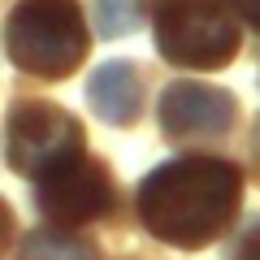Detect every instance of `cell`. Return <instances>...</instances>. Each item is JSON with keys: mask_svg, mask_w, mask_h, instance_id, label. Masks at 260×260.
<instances>
[{"mask_svg": "<svg viewBox=\"0 0 260 260\" xmlns=\"http://www.w3.org/2000/svg\"><path fill=\"white\" fill-rule=\"evenodd\" d=\"M243 204V169L217 156H178L139 182L135 208L152 239L195 251L213 243Z\"/></svg>", "mask_w": 260, "mask_h": 260, "instance_id": "cell-1", "label": "cell"}, {"mask_svg": "<svg viewBox=\"0 0 260 260\" xmlns=\"http://www.w3.org/2000/svg\"><path fill=\"white\" fill-rule=\"evenodd\" d=\"M87 22L74 0H22L5 22V52L35 78H65L87 56Z\"/></svg>", "mask_w": 260, "mask_h": 260, "instance_id": "cell-2", "label": "cell"}, {"mask_svg": "<svg viewBox=\"0 0 260 260\" xmlns=\"http://www.w3.org/2000/svg\"><path fill=\"white\" fill-rule=\"evenodd\" d=\"M156 52L178 70H221L239 52V22L221 0H178L156 18Z\"/></svg>", "mask_w": 260, "mask_h": 260, "instance_id": "cell-3", "label": "cell"}, {"mask_svg": "<svg viewBox=\"0 0 260 260\" xmlns=\"http://www.w3.org/2000/svg\"><path fill=\"white\" fill-rule=\"evenodd\" d=\"M83 121L74 113H65L61 104L48 100H22L9 109L5 121V160L13 174L26 178H44L48 169L65 165V160L83 156Z\"/></svg>", "mask_w": 260, "mask_h": 260, "instance_id": "cell-4", "label": "cell"}, {"mask_svg": "<svg viewBox=\"0 0 260 260\" xmlns=\"http://www.w3.org/2000/svg\"><path fill=\"white\" fill-rule=\"evenodd\" d=\"M35 200L39 213H48L52 225L74 230V225H87L113 208V174L104 160L83 152V156L48 169L44 178H35Z\"/></svg>", "mask_w": 260, "mask_h": 260, "instance_id": "cell-5", "label": "cell"}, {"mask_svg": "<svg viewBox=\"0 0 260 260\" xmlns=\"http://www.w3.org/2000/svg\"><path fill=\"white\" fill-rule=\"evenodd\" d=\"M234 117H239V100H234V91L217 83L178 78L160 91V130L174 143L221 139V135H230Z\"/></svg>", "mask_w": 260, "mask_h": 260, "instance_id": "cell-6", "label": "cell"}, {"mask_svg": "<svg viewBox=\"0 0 260 260\" xmlns=\"http://www.w3.org/2000/svg\"><path fill=\"white\" fill-rule=\"evenodd\" d=\"M87 104L104 126H135L143 109V78L135 61H104L87 78Z\"/></svg>", "mask_w": 260, "mask_h": 260, "instance_id": "cell-7", "label": "cell"}, {"mask_svg": "<svg viewBox=\"0 0 260 260\" xmlns=\"http://www.w3.org/2000/svg\"><path fill=\"white\" fill-rule=\"evenodd\" d=\"M22 260H91V247L65 230H35L22 243Z\"/></svg>", "mask_w": 260, "mask_h": 260, "instance_id": "cell-8", "label": "cell"}, {"mask_svg": "<svg viewBox=\"0 0 260 260\" xmlns=\"http://www.w3.org/2000/svg\"><path fill=\"white\" fill-rule=\"evenodd\" d=\"M139 18H143L139 0H95V30L104 39L130 35V30L139 26Z\"/></svg>", "mask_w": 260, "mask_h": 260, "instance_id": "cell-9", "label": "cell"}, {"mask_svg": "<svg viewBox=\"0 0 260 260\" xmlns=\"http://www.w3.org/2000/svg\"><path fill=\"white\" fill-rule=\"evenodd\" d=\"M225 260H260V213L243 221V230L234 234V243H230V251H225Z\"/></svg>", "mask_w": 260, "mask_h": 260, "instance_id": "cell-10", "label": "cell"}, {"mask_svg": "<svg viewBox=\"0 0 260 260\" xmlns=\"http://www.w3.org/2000/svg\"><path fill=\"white\" fill-rule=\"evenodd\" d=\"M234 9H239V13H243V18H247V22H251V26H256V30H260V0H234Z\"/></svg>", "mask_w": 260, "mask_h": 260, "instance_id": "cell-11", "label": "cell"}, {"mask_svg": "<svg viewBox=\"0 0 260 260\" xmlns=\"http://www.w3.org/2000/svg\"><path fill=\"white\" fill-rule=\"evenodd\" d=\"M256 156H260V130H256Z\"/></svg>", "mask_w": 260, "mask_h": 260, "instance_id": "cell-12", "label": "cell"}]
</instances>
